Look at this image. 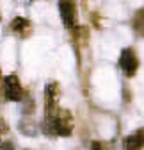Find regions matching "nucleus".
I'll return each mask as SVG.
<instances>
[{"mask_svg": "<svg viewBox=\"0 0 144 150\" xmlns=\"http://www.w3.org/2000/svg\"><path fill=\"white\" fill-rule=\"evenodd\" d=\"M43 132L48 136H69L71 134V125L62 120L59 115H48L41 123Z\"/></svg>", "mask_w": 144, "mask_h": 150, "instance_id": "1", "label": "nucleus"}, {"mask_svg": "<svg viewBox=\"0 0 144 150\" xmlns=\"http://www.w3.org/2000/svg\"><path fill=\"white\" fill-rule=\"evenodd\" d=\"M59 13L62 18V23L66 29L77 27V4L73 0H59Z\"/></svg>", "mask_w": 144, "mask_h": 150, "instance_id": "2", "label": "nucleus"}, {"mask_svg": "<svg viewBox=\"0 0 144 150\" xmlns=\"http://www.w3.org/2000/svg\"><path fill=\"white\" fill-rule=\"evenodd\" d=\"M4 95L11 102H20L22 100L23 89H22V84H20L16 75H6L4 77Z\"/></svg>", "mask_w": 144, "mask_h": 150, "instance_id": "3", "label": "nucleus"}, {"mask_svg": "<svg viewBox=\"0 0 144 150\" xmlns=\"http://www.w3.org/2000/svg\"><path fill=\"white\" fill-rule=\"evenodd\" d=\"M119 66L123 70V73L127 77H134L135 71L139 70V59L132 48H124L121 52V57H119Z\"/></svg>", "mask_w": 144, "mask_h": 150, "instance_id": "4", "label": "nucleus"}, {"mask_svg": "<svg viewBox=\"0 0 144 150\" xmlns=\"http://www.w3.org/2000/svg\"><path fill=\"white\" fill-rule=\"evenodd\" d=\"M9 27H11L13 32H23V30H27L30 27V22L27 20V18H23V16H16L14 20L11 22Z\"/></svg>", "mask_w": 144, "mask_h": 150, "instance_id": "5", "label": "nucleus"}, {"mask_svg": "<svg viewBox=\"0 0 144 150\" xmlns=\"http://www.w3.org/2000/svg\"><path fill=\"white\" fill-rule=\"evenodd\" d=\"M132 25H134V29H135V32L139 36H144V9H141V11L135 13Z\"/></svg>", "mask_w": 144, "mask_h": 150, "instance_id": "6", "label": "nucleus"}, {"mask_svg": "<svg viewBox=\"0 0 144 150\" xmlns=\"http://www.w3.org/2000/svg\"><path fill=\"white\" fill-rule=\"evenodd\" d=\"M142 146L139 145V141L135 139V136H128L124 138V150H141Z\"/></svg>", "mask_w": 144, "mask_h": 150, "instance_id": "7", "label": "nucleus"}, {"mask_svg": "<svg viewBox=\"0 0 144 150\" xmlns=\"http://www.w3.org/2000/svg\"><path fill=\"white\" fill-rule=\"evenodd\" d=\"M134 136H135V139L139 141V145H141V146H144V127H142V129H139Z\"/></svg>", "mask_w": 144, "mask_h": 150, "instance_id": "8", "label": "nucleus"}, {"mask_svg": "<svg viewBox=\"0 0 144 150\" xmlns=\"http://www.w3.org/2000/svg\"><path fill=\"white\" fill-rule=\"evenodd\" d=\"M0 150H14L11 143H0Z\"/></svg>", "mask_w": 144, "mask_h": 150, "instance_id": "9", "label": "nucleus"}, {"mask_svg": "<svg viewBox=\"0 0 144 150\" xmlns=\"http://www.w3.org/2000/svg\"><path fill=\"white\" fill-rule=\"evenodd\" d=\"M91 150H101V145H100V143H93Z\"/></svg>", "mask_w": 144, "mask_h": 150, "instance_id": "10", "label": "nucleus"}]
</instances>
